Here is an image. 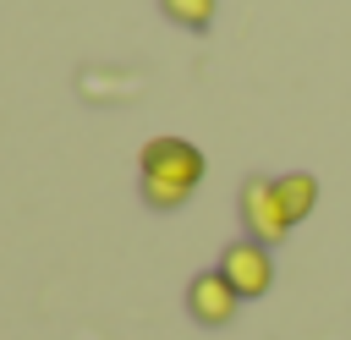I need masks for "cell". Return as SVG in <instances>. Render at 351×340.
<instances>
[{"label":"cell","instance_id":"7","mask_svg":"<svg viewBox=\"0 0 351 340\" xmlns=\"http://www.w3.org/2000/svg\"><path fill=\"white\" fill-rule=\"evenodd\" d=\"M143 197H148L154 208H181L192 192H186V186H170V181H154V175H143Z\"/></svg>","mask_w":351,"mask_h":340},{"label":"cell","instance_id":"5","mask_svg":"<svg viewBox=\"0 0 351 340\" xmlns=\"http://www.w3.org/2000/svg\"><path fill=\"white\" fill-rule=\"evenodd\" d=\"M274 192H280V203H285L291 225H296V219H307V214H313V203H318V181H313L307 170H291V175H280V181H274Z\"/></svg>","mask_w":351,"mask_h":340},{"label":"cell","instance_id":"6","mask_svg":"<svg viewBox=\"0 0 351 340\" xmlns=\"http://www.w3.org/2000/svg\"><path fill=\"white\" fill-rule=\"evenodd\" d=\"M159 5H165V16L181 22V27H203V22L214 16V0H159Z\"/></svg>","mask_w":351,"mask_h":340},{"label":"cell","instance_id":"1","mask_svg":"<svg viewBox=\"0 0 351 340\" xmlns=\"http://www.w3.org/2000/svg\"><path fill=\"white\" fill-rule=\"evenodd\" d=\"M143 175L192 192V186L203 181V154H197L186 137H148V143H143Z\"/></svg>","mask_w":351,"mask_h":340},{"label":"cell","instance_id":"3","mask_svg":"<svg viewBox=\"0 0 351 340\" xmlns=\"http://www.w3.org/2000/svg\"><path fill=\"white\" fill-rule=\"evenodd\" d=\"M219 274L236 285V296H263L269 291V280H274V263H269V247L263 241H236V247H225V258H219Z\"/></svg>","mask_w":351,"mask_h":340},{"label":"cell","instance_id":"4","mask_svg":"<svg viewBox=\"0 0 351 340\" xmlns=\"http://www.w3.org/2000/svg\"><path fill=\"white\" fill-rule=\"evenodd\" d=\"M236 285L219 274V269H208V274H197L192 285H186V307H192V318L197 324H208V329H219V324H230L236 318Z\"/></svg>","mask_w":351,"mask_h":340},{"label":"cell","instance_id":"2","mask_svg":"<svg viewBox=\"0 0 351 340\" xmlns=\"http://www.w3.org/2000/svg\"><path fill=\"white\" fill-rule=\"evenodd\" d=\"M241 225H247V236L263 241V247H274V241L291 230V214H285L274 181H247V186H241Z\"/></svg>","mask_w":351,"mask_h":340}]
</instances>
